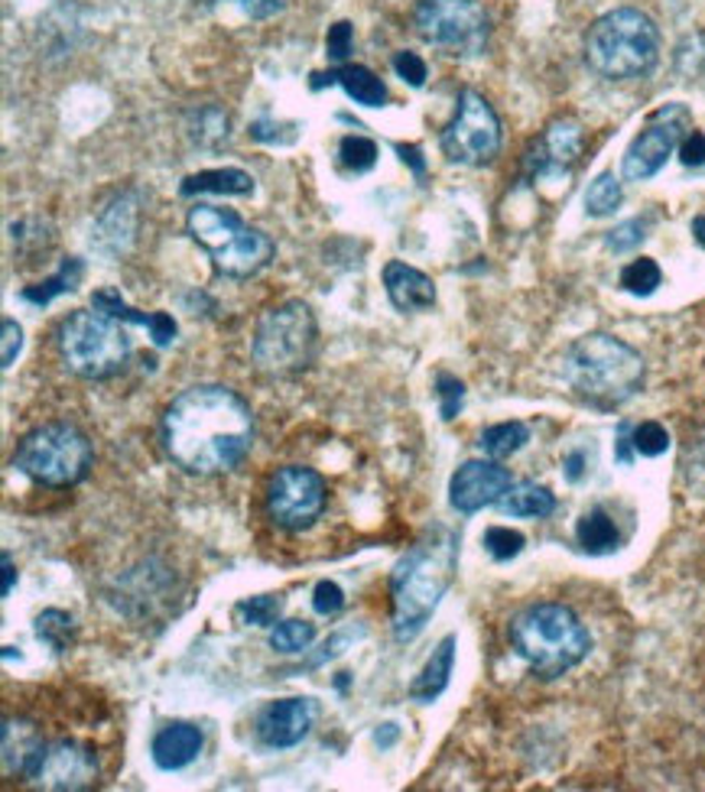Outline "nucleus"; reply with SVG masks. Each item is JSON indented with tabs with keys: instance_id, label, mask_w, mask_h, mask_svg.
I'll return each instance as SVG.
<instances>
[{
	"instance_id": "45",
	"label": "nucleus",
	"mask_w": 705,
	"mask_h": 792,
	"mask_svg": "<svg viewBox=\"0 0 705 792\" xmlns=\"http://www.w3.org/2000/svg\"><path fill=\"white\" fill-rule=\"evenodd\" d=\"M20 347H23V329L13 319H3V354H0L3 367H10L17 361Z\"/></svg>"
},
{
	"instance_id": "9",
	"label": "nucleus",
	"mask_w": 705,
	"mask_h": 792,
	"mask_svg": "<svg viewBox=\"0 0 705 792\" xmlns=\"http://www.w3.org/2000/svg\"><path fill=\"white\" fill-rule=\"evenodd\" d=\"M92 442L68 422H50L26 432L13 454V468L43 488H72L92 471Z\"/></svg>"
},
{
	"instance_id": "35",
	"label": "nucleus",
	"mask_w": 705,
	"mask_h": 792,
	"mask_svg": "<svg viewBox=\"0 0 705 792\" xmlns=\"http://www.w3.org/2000/svg\"><path fill=\"white\" fill-rule=\"evenodd\" d=\"M339 157H342V167H345V170L367 172L374 163H377V147H374V140L352 133V137L342 140Z\"/></svg>"
},
{
	"instance_id": "42",
	"label": "nucleus",
	"mask_w": 705,
	"mask_h": 792,
	"mask_svg": "<svg viewBox=\"0 0 705 792\" xmlns=\"http://www.w3.org/2000/svg\"><path fill=\"white\" fill-rule=\"evenodd\" d=\"M394 72L410 82L413 88H423L426 85V62L416 56V53H397L394 56Z\"/></svg>"
},
{
	"instance_id": "37",
	"label": "nucleus",
	"mask_w": 705,
	"mask_h": 792,
	"mask_svg": "<svg viewBox=\"0 0 705 792\" xmlns=\"http://www.w3.org/2000/svg\"><path fill=\"white\" fill-rule=\"evenodd\" d=\"M631 442H634V452L647 454V458H656L670 449V432L660 426V422H641L631 429Z\"/></svg>"
},
{
	"instance_id": "7",
	"label": "nucleus",
	"mask_w": 705,
	"mask_h": 792,
	"mask_svg": "<svg viewBox=\"0 0 705 792\" xmlns=\"http://www.w3.org/2000/svg\"><path fill=\"white\" fill-rule=\"evenodd\" d=\"M56 344H60L62 364L82 381L115 377L124 371L133 351L130 335L124 332V322L98 309H82L62 319Z\"/></svg>"
},
{
	"instance_id": "26",
	"label": "nucleus",
	"mask_w": 705,
	"mask_h": 792,
	"mask_svg": "<svg viewBox=\"0 0 705 792\" xmlns=\"http://www.w3.org/2000/svg\"><path fill=\"white\" fill-rule=\"evenodd\" d=\"M498 507L504 510L508 516H521V520H543L556 510V497L543 488V484H533V481H524V484H514Z\"/></svg>"
},
{
	"instance_id": "24",
	"label": "nucleus",
	"mask_w": 705,
	"mask_h": 792,
	"mask_svg": "<svg viewBox=\"0 0 705 792\" xmlns=\"http://www.w3.org/2000/svg\"><path fill=\"white\" fill-rule=\"evenodd\" d=\"M452 666H456V636L449 633V636H442V640H439V646H436V650H432V656L426 660L423 673L413 679V685H410L413 702H419V705H429V702H436V698L446 692V685H449Z\"/></svg>"
},
{
	"instance_id": "16",
	"label": "nucleus",
	"mask_w": 705,
	"mask_h": 792,
	"mask_svg": "<svg viewBox=\"0 0 705 792\" xmlns=\"http://www.w3.org/2000/svg\"><path fill=\"white\" fill-rule=\"evenodd\" d=\"M583 153V127L579 120L573 117H559L553 120L527 150V167L530 179H546V175H559L566 172Z\"/></svg>"
},
{
	"instance_id": "8",
	"label": "nucleus",
	"mask_w": 705,
	"mask_h": 792,
	"mask_svg": "<svg viewBox=\"0 0 705 792\" xmlns=\"http://www.w3.org/2000/svg\"><path fill=\"white\" fill-rule=\"evenodd\" d=\"M319 351V329L316 315L302 299H287L267 309L254 329L250 354L264 374L293 377L312 364Z\"/></svg>"
},
{
	"instance_id": "39",
	"label": "nucleus",
	"mask_w": 705,
	"mask_h": 792,
	"mask_svg": "<svg viewBox=\"0 0 705 792\" xmlns=\"http://www.w3.org/2000/svg\"><path fill=\"white\" fill-rule=\"evenodd\" d=\"M436 394L442 399V419H456L459 409H462V399H466V384L456 381L452 374H439V381H436Z\"/></svg>"
},
{
	"instance_id": "29",
	"label": "nucleus",
	"mask_w": 705,
	"mask_h": 792,
	"mask_svg": "<svg viewBox=\"0 0 705 792\" xmlns=\"http://www.w3.org/2000/svg\"><path fill=\"white\" fill-rule=\"evenodd\" d=\"M527 442L530 429L524 422H498V426H488V429L481 432V439H478L481 452L488 454V458H494V461L517 454Z\"/></svg>"
},
{
	"instance_id": "18",
	"label": "nucleus",
	"mask_w": 705,
	"mask_h": 792,
	"mask_svg": "<svg viewBox=\"0 0 705 792\" xmlns=\"http://www.w3.org/2000/svg\"><path fill=\"white\" fill-rule=\"evenodd\" d=\"M384 286H387L391 302L400 312H426V309L436 306V286H432V280L423 270L404 264V260H391L384 267Z\"/></svg>"
},
{
	"instance_id": "28",
	"label": "nucleus",
	"mask_w": 705,
	"mask_h": 792,
	"mask_svg": "<svg viewBox=\"0 0 705 792\" xmlns=\"http://www.w3.org/2000/svg\"><path fill=\"white\" fill-rule=\"evenodd\" d=\"M82 274H85V264L78 260V257H68V260H62V267L50 277V280H43V283L36 286H26L20 296L26 299V302H33V306H50L56 296L62 292H75L78 283H82Z\"/></svg>"
},
{
	"instance_id": "2",
	"label": "nucleus",
	"mask_w": 705,
	"mask_h": 792,
	"mask_svg": "<svg viewBox=\"0 0 705 792\" xmlns=\"http://www.w3.org/2000/svg\"><path fill=\"white\" fill-rule=\"evenodd\" d=\"M459 568V539L446 526L429 529L391 575L394 636L410 643L436 614Z\"/></svg>"
},
{
	"instance_id": "44",
	"label": "nucleus",
	"mask_w": 705,
	"mask_h": 792,
	"mask_svg": "<svg viewBox=\"0 0 705 792\" xmlns=\"http://www.w3.org/2000/svg\"><path fill=\"white\" fill-rule=\"evenodd\" d=\"M680 160L683 167H703L705 163V133L703 130H690L680 143Z\"/></svg>"
},
{
	"instance_id": "21",
	"label": "nucleus",
	"mask_w": 705,
	"mask_h": 792,
	"mask_svg": "<svg viewBox=\"0 0 705 792\" xmlns=\"http://www.w3.org/2000/svg\"><path fill=\"white\" fill-rule=\"evenodd\" d=\"M322 85H342L345 95L364 108H384V101H387L384 82L367 65H339L332 72L312 75V88H322Z\"/></svg>"
},
{
	"instance_id": "20",
	"label": "nucleus",
	"mask_w": 705,
	"mask_h": 792,
	"mask_svg": "<svg viewBox=\"0 0 705 792\" xmlns=\"http://www.w3.org/2000/svg\"><path fill=\"white\" fill-rule=\"evenodd\" d=\"M43 747H46V740L36 725H30L23 718H7L3 721V773L26 777Z\"/></svg>"
},
{
	"instance_id": "1",
	"label": "nucleus",
	"mask_w": 705,
	"mask_h": 792,
	"mask_svg": "<svg viewBox=\"0 0 705 792\" xmlns=\"http://www.w3.org/2000/svg\"><path fill=\"white\" fill-rule=\"evenodd\" d=\"M163 449L189 474H225L237 468L254 446L250 406L222 384L189 387L167 406Z\"/></svg>"
},
{
	"instance_id": "6",
	"label": "nucleus",
	"mask_w": 705,
	"mask_h": 792,
	"mask_svg": "<svg viewBox=\"0 0 705 792\" xmlns=\"http://www.w3.org/2000/svg\"><path fill=\"white\" fill-rule=\"evenodd\" d=\"M185 227L195 244L209 250L215 260V270L225 277H254L274 260V240L260 231L241 222V215L232 208L218 205H195L185 218Z\"/></svg>"
},
{
	"instance_id": "11",
	"label": "nucleus",
	"mask_w": 705,
	"mask_h": 792,
	"mask_svg": "<svg viewBox=\"0 0 705 792\" xmlns=\"http://www.w3.org/2000/svg\"><path fill=\"white\" fill-rule=\"evenodd\" d=\"M501 120L494 108L478 95V92H462L459 95V108L456 117L449 120V127L442 130V153L452 163L462 167H484L498 157L501 150Z\"/></svg>"
},
{
	"instance_id": "38",
	"label": "nucleus",
	"mask_w": 705,
	"mask_h": 792,
	"mask_svg": "<svg viewBox=\"0 0 705 792\" xmlns=\"http://www.w3.org/2000/svg\"><path fill=\"white\" fill-rule=\"evenodd\" d=\"M644 231H647V225L641 222V218H631V222L618 225L615 231H608L605 244H608V250H615V254H624V250H634V247L644 240Z\"/></svg>"
},
{
	"instance_id": "30",
	"label": "nucleus",
	"mask_w": 705,
	"mask_h": 792,
	"mask_svg": "<svg viewBox=\"0 0 705 792\" xmlns=\"http://www.w3.org/2000/svg\"><path fill=\"white\" fill-rule=\"evenodd\" d=\"M621 182L611 175V172H601L595 175V182L586 189V212L591 218H605V215H615L621 208Z\"/></svg>"
},
{
	"instance_id": "13",
	"label": "nucleus",
	"mask_w": 705,
	"mask_h": 792,
	"mask_svg": "<svg viewBox=\"0 0 705 792\" xmlns=\"http://www.w3.org/2000/svg\"><path fill=\"white\" fill-rule=\"evenodd\" d=\"M686 130H690L686 105H663L660 111L650 114L644 130L631 140V147L624 153V163H621L624 179L644 182L650 175H656L673 157V150H680Z\"/></svg>"
},
{
	"instance_id": "15",
	"label": "nucleus",
	"mask_w": 705,
	"mask_h": 792,
	"mask_svg": "<svg viewBox=\"0 0 705 792\" xmlns=\"http://www.w3.org/2000/svg\"><path fill=\"white\" fill-rule=\"evenodd\" d=\"M514 488V478L508 468H501L494 458L488 461H466L452 481H449V504L459 513H478V510L501 504V497Z\"/></svg>"
},
{
	"instance_id": "27",
	"label": "nucleus",
	"mask_w": 705,
	"mask_h": 792,
	"mask_svg": "<svg viewBox=\"0 0 705 792\" xmlns=\"http://www.w3.org/2000/svg\"><path fill=\"white\" fill-rule=\"evenodd\" d=\"M576 539L591 556H605V553L618 549L621 533H618L615 520L605 510H588L586 516L579 520V526H576Z\"/></svg>"
},
{
	"instance_id": "40",
	"label": "nucleus",
	"mask_w": 705,
	"mask_h": 792,
	"mask_svg": "<svg viewBox=\"0 0 705 792\" xmlns=\"http://www.w3.org/2000/svg\"><path fill=\"white\" fill-rule=\"evenodd\" d=\"M312 608H316V614L332 618L345 608V591L335 581H319L316 591H312Z\"/></svg>"
},
{
	"instance_id": "32",
	"label": "nucleus",
	"mask_w": 705,
	"mask_h": 792,
	"mask_svg": "<svg viewBox=\"0 0 705 792\" xmlns=\"http://www.w3.org/2000/svg\"><path fill=\"white\" fill-rule=\"evenodd\" d=\"M316 640V623L309 621H277L270 630V646L277 653H302Z\"/></svg>"
},
{
	"instance_id": "43",
	"label": "nucleus",
	"mask_w": 705,
	"mask_h": 792,
	"mask_svg": "<svg viewBox=\"0 0 705 792\" xmlns=\"http://www.w3.org/2000/svg\"><path fill=\"white\" fill-rule=\"evenodd\" d=\"M357 636H364V627H349V630H342V633H335L332 640H325V646H322V653L309 663V666H322V663H329V660H335V656H342L345 653V646L357 640Z\"/></svg>"
},
{
	"instance_id": "50",
	"label": "nucleus",
	"mask_w": 705,
	"mask_h": 792,
	"mask_svg": "<svg viewBox=\"0 0 705 792\" xmlns=\"http://www.w3.org/2000/svg\"><path fill=\"white\" fill-rule=\"evenodd\" d=\"M384 731H377V743L381 747H391L394 740H397V725H381Z\"/></svg>"
},
{
	"instance_id": "49",
	"label": "nucleus",
	"mask_w": 705,
	"mask_h": 792,
	"mask_svg": "<svg viewBox=\"0 0 705 792\" xmlns=\"http://www.w3.org/2000/svg\"><path fill=\"white\" fill-rule=\"evenodd\" d=\"M579 464H583V454L579 452L573 454V458H566V478H569V481H579V478H583V468H579Z\"/></svg>"
},
{
	"instance_id": "23",
	"label": "nucleus",
	"mask_w": 705,
	"mask_h": 792,
	"mask_svg": "<svg viewBox=\"0 0 705 792\" xmlns=\"http://www.w3.org/2000/svg\"><path fill=\"white\" fill-rule=\"evenodd\" d=\"M150 753L160 770H182L202 753V731L189 721H173L153 737Z\"/></svg>"
},
{
	"instance_id": "12",
	"label": "nucleus",
	"mask_w": 705,
	"mask_h": 792,
	"mask_svg": "<svg viewBox=\"0 0 705 792\" xmlns=\"http://www.w3.org/2000/svg\"><path fill=\"white\" fill-rule=\"evenodd\" d=\"M325 501H329L325 481L302 464L280 468L267 484V513L277 526L290 533L309 529L322 516Z\"/></svg>"
},
{
	"instance_id": "3",
	"label": "nucleus",
	"mask_w": 705,
	"mask_h": 792,
	"mask_svg": "<svg viewBox=\"0 0 705 792\" xmlns=\"http://www.w3.org/2000/svg\"><path fill=\"white\" fill-rule=\"evenodd\" d=\"M563 377L588 406L615 409L641 390L644 357L615 335L591 332L569 344L563 357Z\"/></svg>"
},
{
	"instance_id": "4",
	"label": "nucleus",
	"mask_w": 705,
	"mask_h": 792,
	"mask_svg": "<svg viewBox=\"0 0 705 792\" xmlns=\"http://www.w3.org/2000/svg\"><path fill=\"white\" fill-rule=\"evenodd\" d=\"M517 656L540 679H559L579 666L591 650L586 623L566 604H533L511 623Z\"/></svg>"
},
{
	"instance_id": "41",
	"label": "nucleus",
	"mask_w": 705,
	"mask_h": 792,
	"mask_svg": "<svg viewBox=\"0 0 705 792\" xmlns=\"http://www.w3.org/2000/svg\"><path fill=\"white\" fill-rule=\"evenodd\" d=\"M352 40L354 30L349 20H339L335 26H329V36H325V53L332 62H345L349 53H352Z\"/></svg>"
},
{
	"instance_id": "19",
	"label": "nucleus",
	"mask_w": 705,
	"mask_h": 792,
	"mask_svg": "<svg viewBox=\"0 0 705 792\" xmlns=\"http://www.w3.org/2000/svg\"><path fill=\"white\" fill-rule=\"evenodd\" d=\"M133 231H137V202H133V195H118L102 212L92 244L98 250H105L108 257H118L133 244Z\"/></svg>"
},
{
	"instance_id": "25",
	"label": "nucleus",
	"mask_w": 705,
	"mask_h": 792,
	"mask_svg": "<svg viewBox=\"0 0 705 792\" xmlns=\"http://www.w3.org/2000/svg\"><path fill=\"white\" fill-rule=\"evenodd\" d=\"M179 192L189 195H250L254 179L244 170H202L195 175H185Z\"/></svg>"
},
{
	"instance_id": "46",
	"label": "nucleus",
	"mask_w": 705,
	"mask_h": 792,
	"mask_svg": "<svg viewBox=\"0 0 705 792\" xmlns=\"http://www.w3.org/2000/svg\"><path fill=\"white\" fill-rule=\"evenodd\" d=\"M235 3L254 20H267V17H274L287 7V0H235Z\"/></svg>"
},
{
	"instance_id": "36",
	"label": "nucleus",
	"mask_w": 705,
	"mask_h": 792,
	"mask_svg": "<svg viewBox=\"0 0 705 792\" xmlns=\"http://www.w3.org/2000/svg\"><path fill=\"white\" fill-rule=\"evenodd\" d=\"M524 543H527V539H524L517 529H511V526H491V529L484 533V549H488L498 563H508V559L521 556Z\"/></svg>"
},
{
	"instance_id": "31",
	"label": "nucleus",
	"mask_w": 705,
	"mask_h": 792,
	"mask_svg": "<svg viewBox=\"0 0 705 792\" xmlns=\"http://www.w3.org/2000/svg\"><path fill=\"white\" fill-rule=\"evenodd\" d=\"M36 636H40L53 653H65V650L75 643V621H72L65 611L50 608V611H43V614L36 618Z\"/></svg>"
},
{
	"instance_id": "48",
	"label": "nucleus",
	"mask_w": 705,
	"mask_h": 792,
	"mask_svg": "<svg viewBox=\"0 0 705 792\" xmlns=\"http://www.w3.org/2000/svg\"><path fill=\"white\" fill-rule=\"evenodd\" d=\"M13 581H17V568H13V559L3 553V598L13 591Z\"/></svg>"
},
{
	"instance_id": "10",
	"label": "nucleus",
	"mask_w": 705,
	"mask_h": 792,
	"mask_svg": "<svg viewBox=\"0 0 705 792\" xmlns=\"http://www.w3.org/2000/svg\"><path fill=\"white\" fill-rule=\"evenodd\" d=\"M413 26L426 43L452 56H478L491 36V17L481 0H419Z\"/></svg>"
},
{
	"instance_id": "34",
	"label": "nucleus",
	"mask_w": 705,
	"mask_h": 792,
	"mask_svg": "<svg viewBox=\"0 0 705 792\" xmlns=\"http://www.w3.org/2000/svg\"><path fill=\"white\" fill-rule=\"evenodd\" d=\"M280 608H284L280 595H257V598H247L237 604V618L250 627H270V623H277Z\"/></svg>"
},
{
	"instance_id": "5",
	"label": "nucleus",
	"mask_w": 705,
	"mask_h": 792,
	"mask_svg": "<svg viewBox=\"0 0 705 792\" xmlns=\"http://www.w3.org/2000/svg\"><path fill=\"white\" fill-rule=\"evenodd\" d=\"M586 58L591 72H598L608 82L641 78L660 58V30L641 10L618 7L591 23L586 36Z\"/></svg>"
},
{
	"instance_id": "14",
	"label": "nucleus",
	"mask_w": 705,
	"mask_h": 792,
	"mask_svg": "<svg viewBox=\"0 0 705 792\" xmlns=\"http://www.w3.org/2000/svg\"><path fill=\"white\" fill-rule=\"evenodd\" d=\"M26 780L40 790L53 792H78L95 786L98 780V760L95 750L78 740H56L46 743L26 773Z\"/></svg>"
},
{
	"instance_id": "51",
	"label": "nucleus",
	"mask_w": 705,
	"mask_h": 792,
	"mask_svg": "<svg viewBox=\"0 0 705 792\" xmlns=\"http://www.w3.org/2000/svg\"><path fill=\"white\" fill-rule=\"evenodd\" d=\"M693 237H696V240H699V244L705 247V215H699V218L693 222Z\"/></svg>"
},
{
	"instance_id": "17",
	"label": "nucleus",
	"mask_w": 705,
	"mask_h": 792,
	"mask_svg": "<svg viewBox=\"0 0 705 792\" xmlns=\"http://www.w3.org/2000/svg\"><path fill=\"white\" fill-rule=\"evenodd\" d=\"M316 721V702L312 698H280L270 702L260 715H257V737L264 747L284 750L296 747L302 737L309 735Z\"/></svg>"
},
{
	"instance_id": "22",
	"label": "nucleus",
	"mask_w": 705,
	"mask_h": 792,
	"mask_svg": "<svg viewBox=\"0 0 705 792\" xmlns=\"http://www.w3.org/2000/svg\"><path fill=\"white\" fill-rule=\"evenodd\" d=\"M92 309L108 312V315H115L118 322H133V325L150 329V335H153V344H157V347H167V344L177 341L179 329L177 322H173V315H167V312H153V315L137 312V309H130V306L120 299L118 289H98V292L92 296Z\"/></svg>"
},
{
	"instance_id": "47",
	"label": "nucleus",
	"mask_w": 705,
	"mask_h": 792,
	"mask_svg": "<svg viewBox=\"0 0 705 792\" xmlns=\"http://www.w3.org/2000/svg\"><path fill=\"white\" fill-rule=\"evenodd\" d=\"M397 153L404 157V163H410L416 175H423V172H426V163H423V157H419V147H407V143H397Z\"/></svg>"
},
{
	"instance_id": "33",
	"label": "nucleus",
	"mask_w": 705,
	"mask_h": 792,
	"mask_svg": "<svg viewBox=\"0 0 705 792\" xmlns=\"http://www.w3.org/2000/svg\"><path fill=\"white\" fill-rule=\"evenodd\" d=\"M663 283V274L656 267V260L641 257V260H631L624 270H621V289L631 292V296H650L656 292V286Z\"/></svg>"
}]
</instances>
